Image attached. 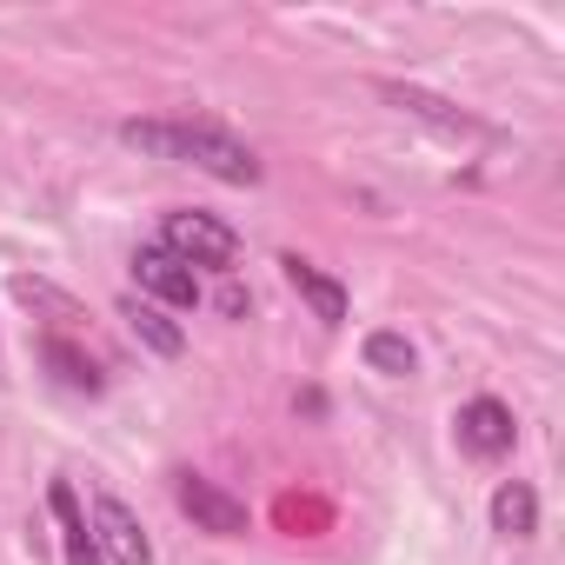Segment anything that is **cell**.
<instances>
[{"instance_id": "obj_1", "label": "cell", "mask_w": 565, "mask_h": 565, "mask_svg": "<svg viewBox=\"0 0 565 565\" xmlns=\"http://www.w3.org/2000/svg\"><path fill=\"white\" fill-rule=\"evenodd\" d=\"M120 140L153 153V160L200 167V173H213L226 186H259V153L246 140H233L226 127H206V120H127Z\"/></svg>"}, {"instance_id": "obj_2", "label": "cell", "mask_w": 565, "mask_h": 565, "mask_svg": "<svg viewBox=\"0 0 565 565\" xmlns=\"http://www.w3.org/2000/svg\"><path fill=\"white\" fill-rule=\"evenodd\" d=\"M153 246H167L180 266H213V273H233V259H239V233L220 213H200V206H173L160 220Z\"/></svg>"}, {"instance_id": "obj_3", "label": "cell", "mask_w": 565, "mask_h": 565, "mask_svg": "<svg viewBox=\"0 0 565 565\" xmlns=\"http://www.w3.org/2000/svg\"><path fill=\"white\" fill-rule=\"evenodd\" d=\"M94 545H100V558H114V565H153V539H147V525L134 519V505L127 499H114L107 486L94 492Z\"/></svg>"}, {"instance_id": "obj_4", "label": "cell", "mask_w": 565, "mask_h": 565, "mask_svg": "<svg viewBox=\"0 0 565 565\" xmlns=\"http://www.w3.org/2000/svg\"><path fill=\"white\" fill-rule=\"evenodd\" d=\"M134 279H140V300H153V307H180V313L200 307V273L180 266L167 246H140L134 253Z\"/></svg>"}, {"instance_id": "obj_5", "label": "cell", "mask_w": 565, "mask_h": 565, "mask_svg": "<svg viewBox=\"0 0 565 565\" xmlns=\"http://www.w3.org/2000/svg\"><path fill=\"white\" fill-rule=\"evenodd\" d=\"M173 499H180V512H186L200 532H213V539H239V532H246V505H239L226 486L200 479V472H180V479H173Z\"/></svg>"}, {"instance_id": "obj_6", "label": "cell", "mask_w": 565, "mask_h": 565, "mask_svg": "<svg viewBox=\"0 0 565 565\" xmlns=\"http://www.w3.org/2000/svg\"><path fill=\"white\" fill-rule=\"evenodd\" d=\"M452 433H459V446H466L472 459H505L512 439H519V419H512L505 399H466V406L452 413Z\"/></svg>"}, {"instance_id": "obj_7", "label": "cell", "mask_w": 565, "mask_h": 565, "mask_svg": "<svg viewBox=\"0 0 565 565\" xmlns=\"http://www.w3.org/2000/svg\"><path fill=\"white\" fill-rule=\"evenodd\" d=\"M279 273H287V287L313 307V320H327V327H340V320H347V307H353V300H347V287H340L333 273H320V266H313V259H300V253H279Z\"/></svg>"}, {"instance_id": "obj_8", "label": "cell", "mask_w": 565, "mask_h": 565, "mask_svg": "<svg viewBox=\"0 0 565 565\" xmlns=\"http://www.w3.org/2000/svg\"><path fill=\"white\" fill-rule=\"evenodd\" d=\"M47 505H54L67 565H100V545H94V525H87V512H81V492H74L67 479H54V486H47Z\"/></svg>"}, {"instance_id": "obj_9", "label": "cell", "mask_w": 565, "mask_h": 565, "mask_svg": "<svg viewBox=\"0 0 565 565\" xmlns=\"http://www.w3.org/2000/svg\"><path fill=\"white\" fill-rule=\"evenodd\" d=\"M120 313H127V327H134V340H140L147 353H160V360H180V353H186V333H180L153 300H127Z\"/></svg>"}, {"instance_id": "obj_10", "label": "cell", "mask_w": 565, "mask_h": 565, "mask_svg": "<svg viewBox=\"0 0 565 565\" xmlns=\"http://www.w3.org/2000/svg\"><path fill=\"white\" fill-rule=\"evenodd\" d=\"M492 532H505V539H532L539 532V492L525 479H505L492 492Z\"/></svg>"}, {"instance_id": "obj_11", "label": "cell", "mask_w": 565, "mask_h": 565, "mask_svg": "<svg viewBox=\"0 0 565 565\" xmlns=\"http://www.w3.org/2000/svg\"><path fill=\"white\" fill-rule=\"evenodd\" d=\"M41 360L54 366V380H61V386H74V393H100V366H94L81 347H67L61 333H47V340H41Z\"/></svg>"}, {"instance_id": "obj_12", "label": "cell", "mask_w": 565, "mask_h": 565, "mask_svg": "<svg viewBox=\"0 0 565 565\" xmlns=\"http://www.w3.org/2000/svg\"><path fill=\"white\" fill-rule=\"evenodd\" d=\"M380 94H386V100H399L406 114H419V120H433V127H439V134H452V140H459V134H479V127H472L466 114H452V107H446L439 94H419V87H393V81H386Z\"/></svg>"}, {"instance_id": "obj_13", "label": "cell", "mask_w": 565, "mask_h": 565, "mask_svg": "<svg viewBox=\"0 0 565 565\" xmlns=\"http://www.w3.org/2000/svg\"><path fill=\"white\" fill-rule=\"evenodd\" d=\"M366 366L386 373V380H413L419 373V353L406 333H366Z\"/></svg>"}, {"instance_id": "obj_14", "label": "cell", "mask_w": 565, "mask_h": 565, "mask_svg": "<svg viewBox=\"0 0 565 565\" xmlns=\"http://www.w3.org/2000/svg\"><path fill=\"white\" fill-rule=\"evenodd\" d=\"M220 313H233V320H239V313H246V294H239V287H226V294H220Z\"/></svg>"}]
</instances>
